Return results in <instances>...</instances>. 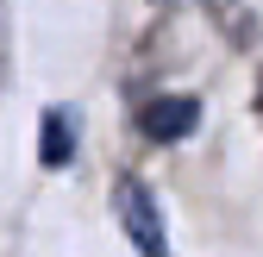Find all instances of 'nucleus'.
Instances as JSON below:
<instances>
[{
  "label": "nucleus",
  "instance_id": "7ed1b4c3",
  "mask_svg": "<svg viewBox=\"0 0 263 257\" xmlns=\"http://www.w3.org/2000/svg\"><path fill=\"white\" fill-rule=\"evenodd\" d=\"M69 157H76V119L63 113V107H50V113H44V144H38V163H44V170H63Z\"/></svg>",
  "mask_w": 263,
  "mask_h": 257
},
{
  "label": "nucleus",
  "instance_id": "f03ea898",
  "mask_svg": "<svg viewBox=\"0 0 263 257\" xmlns=\"http://www.w3.org/2000/svg\"><path fill=\"white\" fill-rule=\"evenodd\" d=\"M194 125H201V101H194V94H157V101H144V107H138V132H144V138H157V144L188 138Z\"/></svg>",
  "mask_w": 263,
  "mask_h": 257
},
{
  "label": "nucleus",
  "instance_id": "f257e3e1",
  "mask_svg": "<svg viewBox=\"0 0 263 257\" xmlns=\"http://www.w3.org/2000/svg\"><path fill=\"white\" fill-rule=\"evenodd\" d=\"M113 213H119V232L132 238V251L138 257H170V238H163V213H157V201H151V188L144 182H119L113 188Z\"/></svg>",
  "mask_w": 263,
  "mask_h": 257
}]
</instances>
